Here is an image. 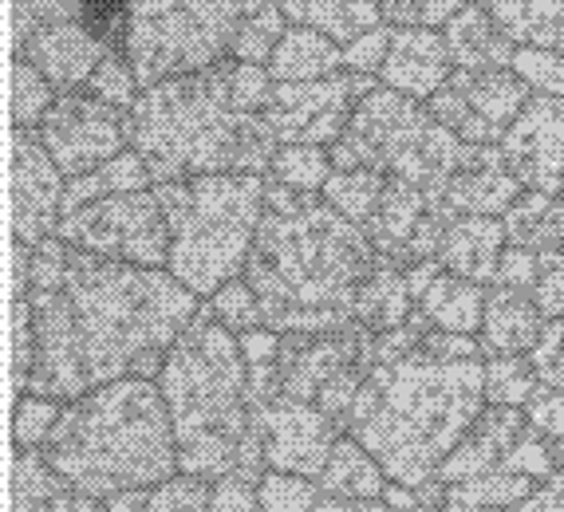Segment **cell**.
I'll use <instances>...</instances> for the list:
<instances>
[{
	"instance_id": "42",
	"label": "cell",
	"mask_w": 564,
	"mask_h": 512,
	"mask_svg": "<svg viewBox=\"0 0 564 512\" xmlns=\"http://www.w3.org/2000/svg\"><path fill=\"white\" fill-rule=\"evenodd\" d=\"M52 107H56V87L29 59H12V127L36 131Z\"/></svg>"
},
{
	"instance_id": "22",
	"label": "cell",
	"mask_w": 564,
	"mask_h": 512,
	"mask_svg": "<svg viewBox=\"0 0 564 512\" xmlns=\"http://www.w3.org/2000/svg\"><path fill=\"white\" fill-rule=\"evenodd\" d=\"M506 249H509V237L501 217H458L443 237L438 264L451 276L474 280V284L486 288L498 276V264L506 257Z\"/></svg>"
},
{
	"instance_id": "46",
	"label": "cell",
	"mask_w": 564,
	"mask_h": 512,
	"mask_svg": "<svg viewBox=\"0 0 564 512\" xmlns=\"http://www.w3.org/2000/svg\"><path fill=\"white\" fill-rule=\"evenodd\" d=\"M257 489H261L264 512H316V504L324 501L321 481H308V477L296 473H276V469H269Z\"/></svg>"
},
{
	"instance_id": "50",
	"label": "cell",
	"mask_w": 564,
	"mask_h": 512,
	"mask_svg": "<svg viewBox=\"0 0 564 512\" xmlns=\"http://www.w3.org/2000/svg\"><path fill=\"white\" fill-rule=\"evenodd\" d=\"M541 386H564V319H549L536 347L529 351Z\"/></svg>"
},
{
	"instance_id": "51",
	"label": "cell",
	"mask_w": 564,
	"mask_h": 512,
	"mask_svg": "<svg viewBox=\"0 0 564 512\" xmlns=\"http://www.w3.org/2000/svg\"><path fill=\"white\" fill-rule=\"evenodd\" d=\"M525 418L536 434H545L549 442L564 446V386H541L525 406Z\"/></svg>"
},
{
	"instance_id": "21",
	"label": "cell",
	"mask_w": 564,
	"mask_h": 512,
	"mask_svg": "<svg viewBox=\"0 0 564 512\" xmlns=\"http://www.w3.org/2000/svg\"><path fill=\"white\" fill-rule=\"evenodd\" d=\"M545 312L536 307L533 292H513V288H489L486 296V316H481L478 344L486 359L498 355H529L545 331Z\"/></svg>"
},
{
	"instance_id": "53",
	"label": "cell",
	"mask_w": 564,
	"mask_h": 512,
	"mask_svg": "<svg viewBox=\"0 0 564 512\" xmlns=\"http://www.w3.org/2000/svg\"><path fill=\"white\" fill-rule=\"evenodd\" d=\"M391 32L395 29H376L359 36L356 44L344 47V72L356 75H379L387 64V52H391Z\"/></svg>"
},
{
	"instance_id": "48",
	"label": "cell",
	"mask_w": 564,
	"mask_h": 512,
	"mask_svg": "<svg viewBox=\"0 0 564 512\" xmlns=\"http://www.w3.org/2000/svg\"><path fill=\"white\" fill-rule=\"evenodd\" d=\"M87 95H95L99 102H107V107H115V111H122V115L131 111L134 99L142 95L131 59L107 52V59L99 64V72L91 75V84H87Z\"/></svg>"
},
{
	"instance_id": "16",
	"label": "cell",
	"mask_w": 564,
	"mask_h": 512,
	"mask_svg": "<svg viewBox=\"0 0 564 512\" xmlns=\"http://www.w3.org/2000/svg\"><path fill=\"white\" fill-rule=\"evenodd\" d=\"M371 331L351 324L336 336H281V399L312 402L321 399L336 374L364 363Z\"/></svg>"
},
{
	"instance_id": "29",
	"label": "cell",
	"mask_w": 564,
	"mask_h": 512,
	"mask_svg": "<svg viewBox=\"0 0 564 512\" xmlns=\"http://www.w3.org/2000/svg\"><path fill=\"white\" fill-rule=\"evenodd\" d=\"M486 296L489 292L474 280L438 272L434 284L419 299V312L431 319L434 331H451V336H478L481 316H486Z\"/></svg>"
},
{
	"instance_id": "18",
	"label": "cell",
	"mask_w": 564,
	"mask_h": 512,
	"mask_svg": "<svg viewBox=\"0 0 564 512\" xmlns=\"http://www.w3.org/2000/svg\"><path fill=\"white\" fill-rule=\"evenodd\" d=\"M17 59H29L47 84L64 95H76L79 87L91 84V75L107 59V47L76 20L64 24H44L32 32V40L17 52Z\"/></svg>"
},
{
	"instance_id": "3",
	"label": "cell",
	"mask_w": 564,
	"mask_h": 512,
	"mask_svg": "<svg viewBox=\"0 0 564 512\" xmlns=\"http://www.w3.org/2000/svg\"><path fill=\"white\" fill-rule=\"evenodd\" d=\"M379 252L359 225L321 194L264 182V221L245 264V284L264 307V327L281 336H336L356 324L359 284Z\"/></svg>"
},
{
	"instance_id": "52",
	"label": "cell",
	"mask_w": 564,
	"mask_h": 512,
	"mask_svg": "<svg viewBox=\"0 0 564 512\" xmlns=\"http://www.w3.org/2000/svg\"><path fill=\"white\" fill-rule=\"evenodd\" d=\"M536 280H541V252L513 249V244H509L498 264V276H494V288L536 292Z\"/></svg>"
},
{
	"instance_id": "45",
	"label": "cell",
	"mask_w": 564,
	"mask_h": 512,
	"mask_svg": "<svg viewBox=\"0 0 564 512\" xmlns=\"http://www.w3.org/2000/svg\"><path fill=\"white\" fill-rule=\"evenodd\" d=\"M59 414H64V402L24 394L17 402V410H12V442H17V449H44L52 429L59 426Z\"/></svg>"
},
{
	"instance_id": "8",
	"label": "cell",
	"mask_w": 564,
	"mask_h": 512,
	"mask_svg": "<svg viewBox=\"0 0 564 512\" xmlns=\"http://www.w3.org/2000/svg\"><path fill=\"white\" fill-rule=\"evenodd\" d=\"M474 150L426 111V102L406 99L391 87H376L356 102L344 139L332 146L336 170H376L387 182H411L431 194H443Z\"/></svg>"
},
{
	"instance_id": "31",
	"label": "cell",
	"mask_w": 564,
	"mask_h": 512,
	"mask_svg": "<svg viewBox=\"0 0 564 512\" xmlns=\"http://www.w3.org/2000/svg\"><path fill=\"white\" fill-rule=\"evenodd\" d=\"M521 47L564 52V0H474Z\"/></svg>"
},
{
	"instance_id": "49",
	"label": "cell",
	"mask_w": 564,
	"mask_h": 512,
	"mask_svg": "<svg viewBox=\"0 0 564 512\" xmlns=\"http://www.w3.org/2000/svg\"><path fill=\"white\" fill-rule=\"evenodd\" d=\"M513 72H518L536 95L564 99V52H553V47H518Z\"/></svg>"
},
{
	"instance_id": "9",
	"label": "cell",
	"mask_w": 564,
	"mask_h": 512,
	"mask_svg": "<svg viewBox=\"0 0 564 512\" xmlns=\"http://www.w3.org/2000/svg\"><path fill=\"white\" fill-rule=\"evenodd\" d=\"M257 0H127V59L139 87L226 64Z\"/></svg>"
},
{
	"instance_id": "54",
	"label": "cell",
	"mask_w": 564,
	"mask_h": 512,
	"mask_svg": "<svg viewBox=\"0 0 564 512\" xmlns=\"http://www.w3.org/2000/svg\"><path fill=\"white\" fill-rule=\"evenodd\" d=\"M533 299L545 312V319H564V249L541 257V280H536Z\"/></svg>"
},
{
	"instance_id": "15",
	"label": "cell",
	"mask_w": 564,
	"mask_h": 512,
	"mask_svg": "<svg viewBox=\"0 0 564 512\" xmlns=\"http://www.w3.org/2000/svg\"><path fill=\"white\" fill-rule=\"evenodd\" d=\"M509 170L536 194L564 197V99L533 95L501 142Z\"/></svg>"
},
{
	"instance_id": "28",
	"label": "cell",
	"mask_w": 564,
	"mask_h": 512,
	"mask_svg": "<svg viewBox=\"0 0 564 512\" xmlns=\"http://www.w3.org/2000/svg\"><path fill=\"white\" fill-rule=\"evenodd\" d=\"M339 72H344V47L324 32L296 29V24H289L281 47L269 59V75L276 84H316Z\"/></svg>"
},
{
	"instance_id": "12",
	"label": "cell",
	"mask_w": 564,
	"mask_h": 512,
	"mask_svg": "<svg viewBox=\"0 0 564 512\" xmlns=\"http://www.w3.org/2000/svg\"><path fill=\"white\" fill-rule=\"evenodd\" d=\"M32 134L47 150V159L56 162L59 174L67 182H76V177H87L107 162H115L127 150V115L87 91L59 95L56 107Z\"/></svg>"
},
{
	"instance_id": "19",
	"label": "cell",
	"mask_w": 564,
	"mask_h": 512,
	"mask_svg": "<svg viewBox=\"0 0 564 512\" xmlns=\"http://www.w3.org/2000/svg\"><path fill=\"white\" fill-rule=\"evenodd\" d=\"M454 59L446 36L434 29H395L391 32V52L379 72V84L406 99L431 102L434 95L451 84Z\"/></svg>"
},
{
	"instance_id": "37",
	"label": "cell",
	"mask_w": 564,
	"mask_h": 512,
	"mask_svg": "<svg viewBox=\"0 0 564 512\" xmlns=\"http://www.w3.org/2000/svg\"><path fill=\"white\" fill-rule=\"evenodd\" d=\"M284 32H289V17H284L281 0H257L253 9L245 12L241 29H237V40H234V52H229V56H234L237 64L269 67L273 52L281 47Z\"/></svg>"
},
{
	"instance_id": "13",
	"label": "cell",
	"mask_w": 564,
	"mask_h": 512,
	"mask_svg": "<svg viewBox=\"0 0 564 512\" xmlns=\"http://www.w3.org/2000/svg\"><path fill=\"white\" fill-rule=\"evenodd\" d=\"M253 418L261 426L269 469L308 477V481H321L332 461V449L344 438V429L321 406H312V402L276 399L269 406L253 410Z\"/></svg>"
},
{
	"instance_id": "41",
	"label": "cell",
	"mask_w": 564,
	"mask_h": 512,
	"mask_svg": "<svg viewBox=\"0 0 564 512\" xmlns=\"http://www.w3.org/2000/svg\"><path fill=\"white\" fill-rule=\"evenodd\" d=\"M332 174H336V166H332V154L324 146H281L273 170H269V182L296 189V194H324Z\"/></svg>"
},
{
	"instance_id": "11",
	"label": "cell",
	"mask_w": 564,
	"mask_h": 512,
	"mask_svg": "<svg viewBox=\"0 0 564 512\" xmlns=\"http://www.w3.org/2000/svg\"><path fill=\"white\" fill-rule=\"evenodd\" d=\"M371 75L339 72L316 84H273L264 102V122L281 146H336L348 131L356 102L376 91Z\"/></svg>"
},
{
	"instance_id": "14",
	"label": "cell",
	"mask_w": 564,
	"mask_h": 512,
	"mask_svg": "<svg viewBox=\"0 0 564 512\" xmlns=\"http://www.w3.org/2000/svg\"><path fill=\"white\" fill-rule=\"evenodd\" d=\"M12 241L44 244L56 237L64 221V189L67 177L47 159V150L32 131H12Z\"/></svg>"
},
{
	"instance_id": "47",
	"label": "cell",
	"mask_w": 564,
	"mask_h": 512,
	"mask_svg": "<svg viewBox=\"0 0 564 512\" xmlns=\"http://www.w3.org/2000/svg\"><path fill=\"white\" fill-rule=\"evenodd\" d=\"M470 0H379L383 20L391 29H446Z\"/></svg>"
},
{
	"instance_id": "25",
	"label": "cell",
	"mask_w": 564,
	"mask_h": 512,
	"mask_svg": "<svg viewBox=\"0 0 564 512\" xmlns=\"http://www.w3.org/2000/svg\"><path fill=\"white\" fill-rule=\"evenodd\" d=\"M451 84L466 95V102L489 122V131L498 134L501 142H506L509 127L521 119V111L533 99V87L513 67L509 72H454Z\"/></svg>"
},
{
	"instance_id": "58",
	"label": "cell",
	"mask_w": 564,
	"mask_h": 512,
	"mask_svg": "<svg viewBox=\"0 0 564 512\" xmlns=\"http://www.w3.org/2000/svg\"><path fill=\"white\" fill-rule=\"evenodd\" d=\"M383 501L391 504V509H399V512H414V509H423V501H419V493H414L411 484H399V481H387Z\"/></svg>"
},
{
	"instance_id": "59",
	"label": "cell",
	"mask_w": 564,
	"mask_h": 512,
	"mask_svg": "<svg viewBox=\"0 0 564 512\" xmlns=\"http://www.w3.org/2000/svg\"><path fill=\"white\" fill-rule=\"evenodd\" d=\"M76 512H107V501H99V497H76Z\"/></svg>"
},
{
	"instance_id": "10",
	"label": "cell",
	"mask_w": 564,
	"mask_h": 512,
	"mask_svg": "<svg viewBox=\"0 0 564 512\" xmlns=\"http://www.w3.org/2000/svg\"><path fill=\"white\" fill-rule=\"evenodd\" d=\"M56 237L72 249L95 252L107 261L139 264V269H166L170 264V225L154 189L84 205L59 221Z\"/></svg>"
},
{
	"instance_id": "35",
	"label": "cell",
	"mask_w": 564,
	"mask_h": 512,
	"mask_svg": "<svg viewBox=\"0 0 564 512\" xmlns=\"http://www.w3.org/2000/svg\"><path fill=\"white\" fill-rule=\"evenodd\" d=\"M154 177L147 170V162L134 154V150H122L119 159L99 166L95 174L76 177V182H67L64 189V217H72L76 209L91 201H104V197H119V194H142V189L151 186Z\"/></svg>"
},
{
	"instance_id": "26",
	"label": "cell",
	"mask_w": 564,
	"mask_h": 512,
	"mask_svg": "<svg viewBox=\"0 0 564 512\" xmlns=\"http://www.w3.org/2000/svg\"><path fill=\"white\" fill-rule=\"evenodd\" d=\"M414 316V296L406 284V269L395 264L391 257H379L371 276L359 284L356 296V324H364L371 336L395 331Z\"/></svg>"
},
{
	"instance_id": "2",
	"label": "cell",
	"mask_w": 564,
	"mask_h": 512,
	"mask_svg": "<svg viewBox=\"0 0 564 512\" xmlns=\"http://www.w3.org/2000/svg\"><path fill=\"white\" fill-rule=\"evenodd\" d=\"M269 67L226 64L166 79L127 111V146L147 162L154 186L214 174H269L281 142L264 122Z\"/></svg>"
},
{
	"instance_id": "6",
	"label": "cell",
	"mask_w": 564,
	"mask_h": 512,
	"mask_svg": "<svg viewBox=\"0 0 564 512\" xmlns=\"http://www.w3.org/2000/svg\"><path fill=\"white\" fill-rule=\"evenodd\" d=\"M79 497L111 501L178 477V438L154 379H122L67 402L44 446Z\"/></svg>"
},
{
	"instance_id": "4",
	"label": "cell",
	"mask_w": 564,
	"mask_h": 512,
	"mask_svg": "<svg viewBox=\"0 0 564 512\" xmlns=\"http://www.w3.org/2000/svg\"><path fill=\"white\" fill-rule=\"evenodd\" d=\"M486 406V359H443L419 347L367 371L348 434L391 481L419 489L434 481Z\"/></svg>"
},
{
	"instance_id": "60",
	"label": "cell",
	"mask_w": 564,
	"mask_h": 512,
	"mask_svg": "<svg viewBox=\"0 0 564 512\" xmlns=\"http://www.w3.org/2000/svg\"><path fill=\"white\" fill-rule=\"evenodd\" d=\"M561 473H564V446H561Z\"/></svg>"
},
{
	"instance_id": "55",
	"label": "cell",
	"mask_w": 564,
	"mask_h": 512,
	"mask_svg": "<svg viewBox=\"0 0 564 512\" xmlns=\"http://www.w3.org/2000/svg\"><path fill=\"white\" fill-rule=\"evenodd\" d=\"M209 509L214 512H264L261 489L245 477H221L209 484Z\"/></svg>"
},
{
	"instance_id": "39",
	"label": "cell",
	"mask_w": 564,
	"mask_h": 512,
	"mask_svg": "<svg viewBox=\"0 0 564 512\" xmlns=\"http://www.w3.org/2000/svg\"><path fill=\"white\" fill-rule=\"evenodd\" d=\"M237 339H241L245 367H249V406L261 410L281 399V331L257 327Z\"/></svg>"
},
{
	"instance_id": "34",
	"label": "cell",
	"mask_w": 564,
	"mask_h": 512,
	"mask_svg": "<svg viewBox=\"0 0 564 512\" xmlns=\"http://www.w3.org/2000/svg\"><path fill=\"white\" fill-rule=\"evenodd\" d=\"M536 489H541V481H533V477L506 466L486 477H474V481L451 484V489H446L443 512H506V509H513V504L529 501Z\"/></svg>"
},
{
	"instance_id": "24",
	"label": "cell",
	"mask_w": 564,
	"mask_h": 512,
	"mask_svg": "<svg viewBox=\"0 0 564 512\" xmlns=\"http://www.w3.org/2000/svg\"><path fill=\"white\" fill-rule=\"evenodd\" d=\"M438 201H443V194H431V189H423V186H411V182H387V194H383V201H379L376 217L364 225L367 241L376 244L379 257L399 261L403 249L411 244L414 229L423 225V217L431 214Z\"/></svg>"
},
{
	"instance_id": "20",
	"label": "cell",
	"mask_w": 564,
	"mask_h": 512,
	"mask_svg": "<svg viewBox=\"0 0 564 512\" xmlns=\"http://www.w3.org/2000/svg\"><path fill=\"white\" fill-rule=\"evenodd\" d=\"M525 194L521 177L509 170L501 146H478L470 166H462L446 186V205L458 217H506Z\"/></svg>"
},
{
	"instance_id": "33",
	"label": "cell",
	"mask_w": 564,
	"mask_h": 512,
	"mask_svg": "<svg viewBox=\"0 0 564 512\" xmlns=\"http://www.w3.org/2000/svg\"><path fill=\"white\" fill-rule=\"evenodd\" d=\"M76 489L52 469L44 449H17L12 512H76Z\"/></svg>"
},
{
	"instance_id": "30",
	"label": "cell",
	"mask_w": 564,
	"mask_h": 512,
	"mask_svg": "<svg viewBox=\"0 0 564 512\" xmlns=\"http://www.w3.org/2000/svg\"><path fill=\"white\" fill-rule=\"evenodd\" d=\"M387 481L391 477L383 473L376 457L367 454L351 434H344L321 477V493L332 497V501H383Z\"/></svg>"
},
{
	"instance_id": "36",
	"label": "cell",
	"mask_w": 564,
	"mask_h": 512,
	"mask_svg": "<svg viewBox=\"0 0 564 512\" xmlns=\"http://www.w3.org/2000/svg\"><path fill=\"white\" fill-rule=\"evenodd\" d=\"M107 512H214L209 509V481L202 477H170L151 489H131L107 501Z\"/></svg>"
},
{
	"instance_id": "40",
	"label": "cell",
	"mask_w": 564,
	"mask_h": 512,
	"mask_svg": "<svg viewBox=\"0 0 564 512\" xmlns=\"http://www.w3.org/2000/svg\"><path fill=\"white\" fill-rule=\"evenodd\" d=\"M536 391H541V379H536L529 355H498V359H486V402L489 406L525 410Z\"/></svg>"
},
{
	"instance_id": "38",
	"label": "cell",
	"mask_w": 564,
	"mask_h": 512,
	"mask_svg": "<svg viewBox=\"0 0 564 512\" xmlns=\"http://www.w3.org/2000/svg\"><path fill=\"white\" fill-rule=\"evenodd\" d=\"M387 194V177L376 174V170H336V174L328 177V186H324V201L336 209L339 217H348L351 225H359L364 229L371 217H376L379 201H383Z\"/></svg>"
},
{
	"instance_id": "27",
	"label": "cell",
	"mask_w": 564,
	"mask_h": 512,
	"mask_svg": "<svg viewBox=\"0 0 564 512\" xmlns=\"http://www.w3.org/2000/svg\"><path fill=\"white\" fill-rule=\"evenodd\" d=\"M281 9L296 29L324 32L339 47H348L367 32L383 29L379 0H281Z\"/></svg>"
},
{
	"instance_id": "17",
	"label": "cell",
	"mask_w": 564,
	"mask_h": 512,
	"mask_svg": "<svg viewBox=\"0 0 564 512\" xmlns=\"http://www.w3.org/2000/svg\"><path fill=\"white\" fill-rule=\"evenodd\" d=\"M529 434V418L525 410H509V406H486L481 410V418L470 426V434L458 442L451 457H446L434 481L438 484H462V481H474V477H486L494 469H506L518 442Z\"/></svg>"
},
{
	"instance_id": "43",
	"label": "cell",
	"mask_w": 564,
	"mask_h": 512,
	"mask_svg": "<svg viewBox=\"0 0 564 512\" xmlns=\"http://www.w3.org/2000/svg\"><path fill=\"white\" fill-rule=\"evenodd\" d=\"M426 111L443 122L451 134H458L466 146H501L498 134L489 131V122L481 119L478 111H474L470 102H466V95H462L454 84H446L443 91L434 95V99L426 102Z\"/></svg>"
},
{
	"instance_id": "5",
	"label": "cell",
	"mask_w": 564,
	"mask_h": 512,
	"mask_svg": "<svg viewBox=\"0 0 564 512\" xmlns=\"http://www.w3.org/2000/svg\"><path fill=\"white\" fill-rule=\"evenodd\" d=\"M159 391L174 422L182 473L209 484L221 477H245L261 484L269 461L261 426L249 406V367L241 339L217 324L206 304L178 344L170 347Z\"/></svg>"
},
{
	"instance_id": "32",
	"label": "cell",
	"mask_w": 564,
	"mask_h": 512,
	"mask_svg": "<svg viewBox=\"0 0 564 512\" xmlns=\"http://www.w3.org/2000/svg\"><path fill=\"white\" fill-rule=\"evenodd\" d=\"M501 225H506V237L513 249L541 252V257L564 249V197L525 189L518 205L501 217Z\"/></svg>"
},
{
	"instance_id": "23",
	"label": "cell",
	"mask_w": 564,
	"mask_h": 512,
	"mask_svg": "<svg viewBox=\"0 0 564 512\" xmlns=\"http://www.w3.org/2000/svg\"><path fill=\"white\" fill-rule=\"evenodd\" d=\"M446 47L458 72H509L518 59V40L501 29L481 4H466L443 29Z\"/></svg>"
},
{
	"instance_id": "1",
	"label": "cell",
	"mask_w": 564,
	"mask_h": 512,
	"mask_svg": "<svg viewBox=\"0 0 564 512\" xmlns=\"http://www.w3.org/2000/svg\"><path fill=\"white\" fill-rule=\"evenodd\" d=\"M29 299L36 324L29 394L64 406L122 379L159 382L170 347L202 312L198 296L166 269H139L79 249L67 252L64 284L29 292Z\"/></svg>"
},
{
	"instance_id": "7",
	"label": "cell",
	"mask_w": 564,
	"mask_h": 512,
	"mask_svg": "<svg viewBox=\"0 0 564 512\" xmlns=\"http://www.w3.org/2000/svg\"><path fill=\"white\" fill-rule=\"evenodd\" d=\"M170 225L166 272L194 296H217L245 276L257 229L264 221L261 174H214L154 186Z\"/></svg>"
},
{
	"instance_id": "57",
	"label": "cell",
	"mask_w": 564,
	"mask_h": 512,
	"mask_svg": "<svg viewBox=\"0 0 564 512\" xmlns=\"http://www.w3.org/2000/svg\"><path fill=\"white\" fill-rule=\"evenodd\" d=\"M316 512H399V509H391L387 501H332V497H324L316 504ZM414 512H443V509H414Z\"/></svg>"
},
{
	"instance_id": "56",
	"label": "cell",
	"mask_w": 564,
	"mask_h": 512,
	"mask_svg": "<svg viewBox=\"0 0 564 512\" xmlns=\"http://www.w3.org/2000/svg\"><path fill=\"white\" fill-rule=\"evenodd\" d=\"M506 512H564V473H556L553 481H545L529 501L513 504Z\"/></svg>"
},
{
	"instance_id": "44",
	"label": "cell",
	"mask_w": 564,
	"mask_h": 512,
	"mask_svg": "<svg viewBox=\"0 0 564 512\" xmlns=\"http://www.w3.org/2000/svg\"><path fill=\"white\" fill-rule=\"evenodd\" d=\"M206 307L214 312L217 324L229 327L234 336H245V331H257V327H264V307H261V299H257V292L245 284V276L229 280L217 296H209Z\"/></svg>"
}]
</instances>
